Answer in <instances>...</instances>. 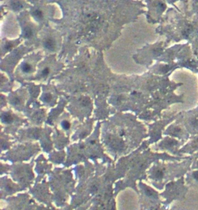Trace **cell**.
Instances as JSON below:
<instances>
[{"label":"cell","instance_id":"8","mask_svg":"<svg viewBox=\"0 0 198 210\" xmlns=\"http://www.w3.org/2000/svg\"><path fill=\"white\" fill-rule=\"evenodd\" d=\"M2 121L5 124H9L13 122V117L8 113H4L2 114Z\"/></svg>","mask_w":198,"mask_h":210},{"label":"cell","instance_id":"13","mask_svg":"<svg viewBox=\"0 0 198 210\" xmlns=\"http://www.w3.org/2000/svg\"><path fill=\"white\" fill-rule=\"evenodd\" d=\"M27 1H28L29 3H30L32 6H33V5H37L38 4V3H40L42 0H27Z\"/></svg>","mask_w":198,"mask_h":210},{"label":"cell","instance_id":"4","mask_svg":"<svg viewBox=\"0 0 198 210\" xmlns=\"http://www.w3.org/2000/svg\"><path fill=\"white\" fill-rule=\"evenodd\" d=\"M31 6L27 0H6L5 6L2 5V9H6L8 12L17 15L25 10H28Z\"/></svg>","mask_w":198,"mask_h":210},{"label":"cell","instance_id":"12","mask_svg":"<svg viewBox=\"0 0 198 210\" xmlns=\"http://www.w3.org/2000/svg\"><path fill=\"white\" fill-rule=\"evenodd\" d=\"M49 74H50V68L49 67H45V68L43 70V71H42V76L46 77Z\"/></svg>","mask_w":198,"mask_h":210},{"label":"cell","instance_id":"15","mask_svg":"<svg viewBox=\"0 0 198 210\" xmlns=\"http://www.w3.org/2000/svg\"><path fill=\"white\" fill-rule=\"evenodd\" d=\"M139 1H141V0H139Z\"/></svg>","mask_w":198,"mask_h":210},{"label":"cell","instance_id":"3","mask_svg":"<svg viewBox=\"0 0 198 210\" xmlns=\"http://www.w3.org/2000/svg\"><path fill=\"white\" fill-rule=\"evenodd\" d=\"M166 0H145L147 7L146 19L150 22H156L161 19L162 15L166 11Z\"/></svg>","mask_w":198,"mask_h":210},{"label":"cell","instance_id":"7","mask_svg":"<svg viewBox=\"0 0 198 210\" xmlns=\"http://www.w3.org/2000/svg\"><path fill=\"white\" fill-rule=\"evenodd\" d=\"M21 69L22 71L25 73V74H29L30 72L32 71L33 69V66L30 64V63H27V62H25L22 64L21 66Z\"/></svg>","mask_w":198,"mask_h":210},{"label":"cell","instance_id":"10","mask_svg":"<svg viewBox=\"0 0 198 210\" xmlns=\"http://www.w3.org/2000/svg\"><path fill=\"white\" fill-rule=\"evenodd\" d=\"M42 99H43V100L44 102H50L52 99V95L50 93H45V94L43 96Z\"/></svg>","mask_w":198,"mask_h":210},{"label":"cell","instance_id":"2","mask_svg":"<svg viewBox=\"0 0 198 210\" xmlns=\"http://www.w3.org/2000/svg\"><path fill=\"white\" fill-rule=\"evenodd\" d=\"M16 20L21 27L22 37L27 40L33 39L41 29V26L35 22L30 16L28 10H25L17 14Z\"/></svg>","mask_w":198,"mask_h":210},{"label":"cell","instance_id":"1","mask_svg":"<svg viewBox=\"0 0 198 210\" xmlns=\"http://www.w3.org/2000/svg\"><path fill=\"white\" fill-rule=\"evenodd\" d=\"M56 5L41 1L37 5H33L28 9L30 16L40 26H46L50 21H53L56 12Z\"/></svg>","mask_w":198,"mask_h":210},{"label":"cell","instance_id":"6","mask_svg":"<svg viewBox=\"0 0 198 210\" xmlns=\"http://www.w3.org/2000/svg\"><path fill=\"white\" fill-rule=\"evenodd\" d=\"M20 43V39H14V40H5V43L2 44V52L10 51L14 46Z\"/></svg>","mask_w":198,"mask_h":210},{"label":"cell","instance_id":"5","mask_svg":"<svg viewBox=\"0 0 198 210\" xmlns=\"http://www.w3.org/2000/svg\"><path fill=\"white\" fill-rule=\"evenodd\" d=\"M55 31L52 30L50 28L47 27L46 33L43 38V46L46 50L50 52H54L57 48L58 45V39L57 36Z\"/></svg>","mask_w":198,"mask_h":210},{"label":"cell","instance_id":"14","mask_svg":"<svg viewBox=\"0 0 198 210\" xmlns=\"http://www.w3.org/2000/svg\"><path fill=\"white\" fill-rule=\"evenodd\" d=\"M125 134V132L124 131H120V136H124Z\"/></svg>","mask_w":198,"mask_h":210},{"label":"cell","instance_id":"9","mask_svg":"<svg viewBox=\"0 0 198 210\" xmlns=\"http://www.w3.org/2000/svg\"><path fill=\"white\" fill-rule=\"evenodd\" d=\"M164 176V170L162 169H159L157 170H156L155 174H154V177L156 178V179H161L163 178Z\"/></svg>","mask_w":198,"mask_h":210},{"label":"cell","instance_id":"11","mask_svg":"<svg viewBox=\"0 0 198 210\" xmlns=\"http://www.w3.org/2000/svg\"><path fill=\"white\" fill-rule=\"evenodd\" d=\"M61 124H62V127L64 128V129H65V130H67V129H69L70 127H71L70 122H67V121H64V122H62Z\"/></svg>","mask_w":198,"mask_h":210}]
</instances>
